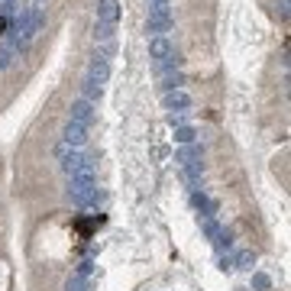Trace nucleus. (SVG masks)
<instances>
[{
    "label": "nucleus",
    "instance_id": "obj_1",
    "mask_svg": "<svg viewBox=\"0 0 291 291\" xmlns=\"http://www.w3.org/2000/svg\"><path fill=\"white\" fill-rule=\"evenodd\" d=\"M110 78V58L104 52H94L91 61H87V75H85V87H81V97L85 100H100L104 94V85H107Z\"/></svg>",
    "mask_w": 291,
    "mask_h": 291
},
{
    "label": "nucleus",
    "instance_id": "obj_2",
    "mask_svg": "<svg viewBox=\"0 0 291 291\" xmlns=\"http://www.w3.org/2000/svg\"><path fill=\"white\" fill-rule=\"evenodd\" d=\"M97 194V178L94 172H85V175H71L68 178V198L75 201L78 207H87Z\"/></svg>",
    "mask_w": 291,
    "mask_h": 291
},
{
    "label": "nucleus",
    "instance_id": "obj_3",
    "mask_svg": "<svg viewBox=\"0 0 291 291\" xmlns=\"http://www.w3.org/2000/svg\"><path fill=\"white\" fill-rule=\"evenodd\" d=\"M58 162H61V172H65V175H85V172H94V165H91V159H87L85 152H81V149H71V146H65L61 143L58 146Z\"/></svg>",
    "mask_w": 291,
    "mask_h": 291
},
{
    "label": "nucleus",
    "instance_id": "obj_4",
    "mask_svg": "<svg viewBox=\"0 0 291 291\" xmlns=\"http://www.w3.org/2000/svg\"><path fill=\"white\" fill-rule=\"evenodd\" d=\"M172 26H175V20H172V10H169V7H149V16H146V29L152 32V36H165Z\"/></svg>",
    "mask_w": 291,
    "mask_h": 291
},
{
    "label": "nucleus",
    "instance_id": "obj_5",
    "mask_svg": "<svg viewBox=\"0 0 291 291\" xmlns=\"http://www.w3.org/2000/svg\"><path fill=\"white\" fill-rule=\"evenodd\" d=\"M191 104H194V100H191V94H188V91H169L165 97H162V107L169 110V114H184Z\"/></svg>",
    "mask_w": 291,
    "mask_h": 291
},
{
    "label": "nucleus",
    "instance_id": "obj_6",
    "mask_svg": "<svg viewBox=\"0 0 291 291\" xmlns=\"http://www.w3.org/2000/svg\"><path fill=\"white\" fill-rule=\"evenodd\" d=\"M61 143L71 146V149H81V146L87 143V126H81V123H65V130H61Z\"/></svg>",
    "mask_w": 291,
    "mask_h": 291
},
{
    "label": "nucleus",
    "instance_id": "obj_7",
    "mask_svg": "<svg viewBox=\"0 0 291 291\" xmlns=\"http://www.w3.org/2000/svg\"><path fill=\"white\" fill-rule=\"evenodd\" d=\"M175 162L178 165H181V169H191V165H204V149H201V146H181V149H178L175 152Z\"/></svg>",
    "mask_w": 291,
    "mask_h": 291
},
{
    "label": "nucleus",
    "instance_id": "obj_8",
    "mask_svg": "<svg viewBox=\"0 0 291 291\" xmlns=\"http://www.w3.org/2000/svg\"><path fill=\"white\" fill-rule=\"evenodd\" d=\"M71 123H81V126L91 130V123H94V104H91V100L78 97L75 104H71Z\"/></svg>",
    "mask_w": 291,
    "mask_h": 291
},
{
    "label": "nucleus",
    "instance_id": "obj_9",
    "mask_svg": "<svg viewBox=\"0 0 291 291\" xmlns=\"http://www.w3.org/2000/svg\"><path fill=\"white\" fill-rule=\"evenodd\" d=\"M116 20H120V3L116 0H97V23L116 26Z\"/></svg>",
    "mask_w": 291,
    "mask_h": 291
},
{
    "label": "nucleus",
    "instance_id": "obj_10",
    "mask_svg": "<svg viewBox=\"0 0 291 291\" xmlns=\"http://www.w3.org/2000/svg\"><path fill=\"white\" fill-rule=\"evenodd\" d=\"M191 204L198 207V210H201V214H204V217H214V210H217V204H214V201H210V198H207L204 191H198V188H194V191H191Z\"/></svg>",
    "mask_w": 291,
    "mask_h": 291
},
{
    "label": "nucleus",
    "instance_id": "obj_11",
    "mask_svg": "<svg viewBox=\"0 0 291 291\" xmlns=\"http://www.w3.org/2000/svg\"><path fill=\"white\" fill-rule=\"evenodd\" d=\"M16 52H20V46H16V39H7V42L0 46V71H3V68H10V65H13Z\"/></svg>",
    "mask_w": 291,
    "mask_h": 291
},
{
    "label": "nucleus",
    "instance_id": "obj_12",
    "mask_svg": "<svg viewBox=\"0 0 291 291\" xmlns=\"http://www.w3.org/2000/svg\"><path fill=\"white\" fill-rule=\"evenodd\" d=\"M181 85H184V78H181V71H165V75H162V91L169 94V91H181Z\"/></svg>",
    "mask_w": 291,
    "mask_h": 291
},
{
    "label": "nucleus",
    "instance_id": "obj_13",
    "mask_svg": "<svg viewBox=\"0 0 291 291\" xmlns=\"http://www.w3.org/2000/svg\"><path fill=\"white\" fill-rule=\"evenodd\" d=\"M256 265V253L253 249H239L236 256H233V268H253Z\"/></svg>",
    "mask_w": 291,
    "mask_h": 291
},
{
    "label": "nucleus",
    "instance_id": "obj_14",
    "mask_svg": "<svg viewBox=\"0 0 291 291\" xmlns=\"http://www.w3.org/2000/svg\"><path fill=\"white\" fill-rule=\"evenodd\" d=\"M114 32H116V26H110V23H94V39H97V42H110V39H114Z\"/></svg>",
    "mask_w": 291,
    "mask_h": 291
},
{
    "label": "nucleus",
    "instance_id": "obj_15",
    "mask_svg": "<svg viewBox=\"0 0 291 291\" xmlns=\"http://www.w3.org/2000/svg\"><path fill=\"white\" fill-rule=\"evenodd\" d=\"M201 230H204V236H207V239H217V233H220L223 227L214 220V217H204V220H201Z\"/></svg>",
    "mask_w": 291,
    "mask_h": 291
},
{
    "label": "nucleus",
    "instance_id": "obj_16",
    "mask_svg": "<svg viewBox=\"0 0 291 291\" xmlns=\"http://www.w3.org/2000/svg\"><path fill=\"white\" fill-rule=\"evenodd\" d=\"M175 139H178L181 146H191V143H194V130H191V126H178V130H175Z\"/></svg>",
    "mask_w": 291,
    "mask_h": 291
},
{
    "label": "nucleus",
    "instance_id": "obj_17",
    "mask_svg": "<svg viewBox=\"0 0 291 291\" xmlns=\"http://www.w3.org/2000/svg\"><path fill=\"white\" fill-rule=\"evenodd\" d=\"M214 243H217V249H230L233 246V230H220Z\"/></svg>",
    "mask_w": 291,
    "mask_h": 291
},
{
    "label": "nucleus",
    "instance_id": "obj_18",
    "mask_svg": "<svg viewBox=\"0 0 291 291\" xmlns=\"http://www.w3.org/2000/svg\"><path fill=\"white\" fill-rule=\"evenodd\" d=\"M65 291H87V278L71 275V278H68V285H65Z\"/></svg>",
    "mask_w": 291,
    "mask_h": 291
},
{
    "label": "nucleus",
    "instance_id": "obj_19",
    "mask_svg": "<svg viewBox=\"0 0 291 291\" xmlns=\"http://www.w3.org/2000/svg\"><path fill=\"white\" fill-rule=\"evenodd\" d=\"M268 285H272V282H268V275H262V272H256V275H253V288L256 291H268Z\"/></svg>",
    "mask_w": 291,
    "mask_h": 291
},
{
    "label": "nucleus",
    "instance_id": "obj_20",
    "mask_svg": "<svg viewBox=\"0 0 291 291\" xmlns=\"http://www.w3.org/2000/svg\"><path fill=\"white\" fill-rule=\"evenodd\" d=\"M275 13L282 16V20H288V0H278V3H275Z\"/></svg>",
    "mask_w": 291,
    "mask_h": 291
},
{
    "label": "nucleus",
    "instance_id": "obj_21",
    "mask_svg": "<svg viewBox=\"0 0 291 291\" xmlns=\"http://www.w3.org/2000/svg\"><path fill=\"white\" fill-rule=\"evenodd\" d=\"M152 7H169V0H152Z\"/></svg>",
    "mask_w": 291,
    "mask_h": 291
}]
</instances>
